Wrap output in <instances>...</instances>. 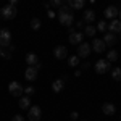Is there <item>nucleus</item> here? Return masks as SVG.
<instances>
[{"label":"nucleus","instance_id":"1","mask_svg":"<svg viewBox=\"0 0 121 121\" xmlns=\"http://www.w3.org/2000/svg\"><path fill=\"white\" fill-rule=\"evenodd\" d=\"M58 21H60L63 26H68V28H71V26H73L74 15H73V10L69 8L66 3L60 10H58Z\"/></svg>","mask_w":121,"mask_h":121},{"label":"nucleus","instance_id":"2","mask_svg":"<svg viewBox=\"0 0 121 121\" xmlns=\"http://www.w3.org/2000/svg\"><path fill=\"white\" fill-rule=\"evenodd\" d=\"M16 8L13 7V5H5V7H2L0 8V18L2 19H13L16 16Z\"/></svg>","mask_w":121,"mask_h":121},{"label":"nucleus","instance_id":"3","mask_svg":"<svg viewBox=\"0 0 121 121\" xmlns=\"http://www.w3.org/2000/svg\"><path fill=\"white\" fill-rule=\"evenodd\" d=\"M10 45H11V32H10V29L7 28L0 29V47L5 48V47H10Z\"/></svg>","mask_w":121,"mask_h":121},{"label":"nucleus","instance_id":"4","mask_svg":"<svg viewBox=\"0 0 121 121\" xmlns=\"http://www.w3.org/2000/svg\"><path fill=\"white\" fill-rule=\"evenodd\" d=\"M8 91H10V94H11L13 97H21L23 92H24L23 86H21L18 81H11V82L8 84Z\"/></svg>","mask_w":121,"mask_h":121},{"label":"nucleus","instance_id":"5","mask_svg":"<svg viewBox=\"0 0 121 121\" xmlns=\"http://www.w3.org/2000/svg\"><path fill=\"white\" fill-rule=\"evenodd\" d=\"M42 116V110L39 105H34V107H29V112H28V118L31 121H39Z\"/></svg>","mask_w":121,"mask_h":121},{"label":"nucleus","instance_id":"6","mask_svg":"<svg viewBox=\"0 0 121 121\" xmlns=\"http://www.w3.org/2000/svg\"><path fill=\"white\" fill-rule=\"evenodd\" d=\"M108 69H112V65H110V61H107V60H99V61L95 63V73H99V74L107 73Z\"/></svg>","mask_w":121,"mask_h":121},{"label":"nucleus","instance_id":"7","mask_svg":"<svg viewBox=\"0 0 121 121\" xmlns=\"http://www.w3.org/2000/svg\"><path fill=\"white\" fill-rule=\"evenodd\" d=\"M89 53H91V44H87V42L79 44V47H78V53H76V55L79 56V58H86V56H89Z\"/></svg>","mask_w":121,"mask_h":121},{"label":"nucleus","instance_id":"8","mask_svg":"<svg viewBox=\"0 0 121 121\" xmlns=\"http://www.w3.org/2000/svg\"><path fill=\"white\" fill-rule=\"evenodd\" d=\"M53 56H55L56 60H65L66 56H68V50H66L65 45H56L53 48Z\"/></svg>","mask_w":121,"mask_h":121},{"label":"nucleus","instance_id":"9","mask_svg":"<svg viewBox=\"0 0 121 121\" xmlns=\"http://www.w3.org/2000/svg\"><path fill=\"white\" fill-rule=\"evenodd\" d=\"M118 13H120V8H118V7H115V5L107 7V8H105V11H103L105 18H108V19H116Z\"/></svg>","mask_w":121,"mask_h":121},{"label":"nucleus","instance_id":"10","mask_svg":"<svg viewBox=\"0 0 121 121\" xmlns=\"http://www.w3.org/2000/svg\"><path fill=\"white\" fill-rule=\"evenodd\" d=\"M65 81H66V76H61L60 79H55V81L52 82V91H53L55 94L61 92L63 87H65Z\"/></svg>","mask_w":121,"mask_h":121},{"label":"nucleus","instance_id":"11","mask_svg":"<svg viewBox=\"0 0 121 121\" xmlns=\"http://www.w3.org/2000/svg\"><path fill=\"white\" fill-rule=\"evenodd\" d=\"M82 37L84 34L82 32H79V31H74V32H69V42L73 44V45H78V44H82Z\"/></svg>","mask_w":121,"mask_h":121},{"label":"nucleus","instance_id":"12","mask_svg":"<svg viewBox=\"0 0 121 121\" xmlns=\"http://www.w3.org/2000/svg\"><path fill=\"white\" fill-rule=\"evenodd\" d=\"M26 63H28L29 66H34L36 69H39V68H40V63H39V56L36 55V53H28V55H26Z\"/></svg>","mask_w":121,"mask_h":121},{"label":"nucleus","instance_id":"13","mask_svg":"<svg viewBox=\"0 0 121 121\" xmlns=\"http://www.w3.org/2000/svg\"><path fill=\"white\" fill-rule=\"evenodd\" d=\"M92 48H94V52H97V53H102V52H105L107 45H105V42H103L102 39H94Z\"/></svg>","mask_w":121,"mask_h":121},{"label":"nucleus","instance_id":"14","mask_svg":"<svg viewBox=\"0 0 121 121\" xmlns=\"http://www.w3.org/2000/svg\"><path fill=\"white\" fill-rule=\"evenodd\" d=\"M108 31L112 34H120L121 32V21L120 19H112V23L108 24Z\"/></svg>","mask_w":121,"mask_h":121},{"label":"nucleus","instance_id":"15","mask_svg":"<svg viewBox=\"0 0 121 121\" xmlns=\"http://www.w3.org/2000/svg\"><path fill=\"white\" fill-rule=\"evenodd\" d=\"M24 78H26L28 81H36V79H37V69H36L34 66H28L26 71H24Z\"/></svg>","mask_w":121,"mask_h":121},{"label":"nucleus","instance_id":"16","mask_svg":"<svg viewBox=\"0 0 121 121\" xmlns=\"http://www.w3.org/2000/svg\"><path fill=\"white\" fill-rule=\"evenodd\" d=\"M103 42H105V45L107 47H113L115 45V42H116V34H112V32H107L102 39Z\"/></svg>","mask_w":121,"mask_h":121},{"label":"nucleus","instance_id":"17","mask_svg":"<svg viewBox=\"0 0 121 121\" xmlns=\"http://www.w3.org/2000/svg\"><path fill=\"white\" fill-rule=\"evenodd\" d=\"M102 112L105 113V115H108V116H112V115L116 113V108H115V105H113V103L107 102V103H103V105H102Z\"/></svg>","mask_w":121,"mask_h":121},{"label":"nucleus","instance_id":"18","mask_svg":"<svg viewBox=\"0 0 121 121\" xmlns=\"http://www.w3.org/2000/svg\"><path fill=\"white\" fill-rule=\"evenodd\" d=\"M84 3H86L84 0H68V2H66V5H68L71 10L73 8L74 10H81L84 7Z\"/></svg>","mask_w":121,"mask_h":121},{"label":"nucleus","instance_id":"19","mask_svg":"<svg viewBox=\"0 0 121 121\" xmlns=\"http://www.w3.org/2000/svg\"><path fill=\"white\" fill-rule=\"evenodd\" d=\"M94 19H95V11L94 10H86L84 11V21H87L89 24H92Z\"/></svg>","mask_w":121,"mask_h":121},{"label":"nucleus","instance_id":"20","mask_svg":"<svg viewBox=\"0 0 121 121\" xmlns=\"http://www.w3.org/2000/svg\"><path fill=\"white\" fill-rule=\"evenodd\" d=\"M29 107H31V99H29L28 95H26V97H21V99H19V108H21V110H26Z\"/></svg>","mask_w":121,"mask_h":121},{"label":"nucleus","instance_id":"21","mask_svg":"<svg viewBox=\"0 0 121 121\" xmlns=\"http://www.w3.org/2000/svg\"><path fill=\"white\" fill-rule=\"evenodd\" d=\"M84 32H86V36H89V37H94V36H95V32H97V28H95V26H92V24H87Z\"/></svg>","mask_w":121,"mask_h":121},{"label":"nucleus","instance_id":"22","mask_svg":"<svg viewBox=\"0 0 121 121\" xmlns=\"http://www.w3.org/2000/svg\"><path fill=\"white\" fill-rule=\"evenodd\" d=\"M118 60V52L116 50H110V52H107V61H116Z\"/></svg>","mask_w":121,"mask_h":121},{"label":"nucleus","instance_id":"23","mask_svg":"<svg viewBox=\"0 0 121 121\" xmlns=\"http://www.w3.org/2000/svg\"><path fill=\"white\" fill-rule=\"evenodd\" d=\"M40 26H42V23H40V19H39V18H32V19H31V28L34 29V31H39Z\"/></svg>","mask_w":121,"mask_h":121},{"label":"nucleus","instance_id":"24","mask_svg":"<svg viewBox=\"0 0 121 121\" xmlns=\"http://www.w3.org/2000/svg\"><path fill=\"white\" fill-rule=\"evenodd\" d=\"M112 78L115 81H121V68H113L112 69Z\"/></svg>","mask_w":121,"mask_h":121},{"label":"nucleus","instance_id":"25","mask_svg":"<svg viewBox=\"0 0 121 121\" xmlns=\"http://www.w3.org/2000/svg\"><path fill=\"white\" fill-rule=\"evenodd\" d=\"M0 56L5 58V60H10V58H11V52L7 50V48H2V47H0Z\"/></svg>","mask_w":121,"mask_h":121},{"label":"nucleus","instance_id":"26","mask_svg":"<svg viewBox=\"0 0 121 121\" xmlns=\"http://www.w3.org/2000/svg\"><path fill=\"white\" fill-rule=\"evenodd\" d=\"M68 63H69V66H78L79 65V56L78 55H73L68 58Z\"/></svg>","mask_w":121,"mask_h":121},{"label":"nucleus","instance_id":"27","mask_svg":"<svg viewBox=\"0 0 121 121\" xmlns=\"http://www.w3.org/2000/svg\"><path fill=\"white\" fill-rule=\"evenodd\" d=\"M107 29H108V24H107L103 19H102V21H99V24H97V31H102V32H105Z\"/></svg>","mask_w":121,"mask_h":121},{"label":"nucleus","instance_id":"28","mask_svg":"<svg viewBox=\"0 0 121 121\" xmlns=\"http://www.w3.org/2000/svg\"><path fill=\"white\" fill-rule=\"evenodd\" d=\"M50 5H52V7H56V8H61V7L65 5V2H63V0H52Z\"/></svg>","mask_w":121,"mask_h":121},{"label":"nucleus","instance_id":"29","mask_svg":"<svg viewBox=\"0 0 121 121\" xmlns=\"http://www.w3.org/2000/svg\"><path fill=\"white\" fill-rule=\"evenodd\" d=\"M24 92H26V95H32V94L36 92V89H34V87H32V86H29V87H26V89H24Z\"/></svg>","mask_w":121,"mask_h":121},{"label":"nucleus","instance_id":"30","mask_svg":"<svg viewBox=\"0 0 121 121\" xmlns=\"http://www.w3.org/2000/svg\"><path fill=\"white\" fill-rule=\"evenodd\" d=\"M11 121H24V116H21V115H15V116L11 118Z\"/></svg>","mask_w":121,"mask_h":121},{"label":"nucleus","instance_id":"31","mask_svg":"<svg viewBox=\"0 0 121 121\" xmlns=\"http://www.w3.org/2000/svg\"><path fill=\"white\" fill-rule=\"evenodd\" d=\"M78 116H79V115H78V112H71V115H69V118H71L73 121L78 120Z\"/></svg>","mask_w":121,"mask_h":121},{"label":"nucleus","instance_id":"32","mask_svg":"<svg viewBox=\"0 0 121 121\" xmlns=\"http://www.w3.org/2000/svg\"><path fill=\"white\" fill-rule=\"evenodd\" d=\"M47 16H48V18H53V16H55V11H53V10H48V11H47Z\"/></svg>","mask_w":121,"mask_h":121},{"label":"nucleus","instance_id":"33","mask_svg":"<svg viewBox=\"0 0 121 121\" xmlns=\"http://www.w3.org/2000/svg\"><path fill=\"white\" fill-rule=\"evenodd\" d=\"M81 66H82V69H87V68H89V63H82Z\"/></svg>","mask_w":121,"mask_h":121},{"label":"nucleus","instance_id":"34","mask_svg":"<svg viewBox=\"0 0 121 121\" xmlns=\"http://www.w3.org/2000/svg\"><path fill=\"white\" fill-rule=\"evenodd\" d=\"M74 76H76V78H79V76H81V71H79V69H76V73H74Z\"/></svg>","mask_w":121,"mask_h":121},{"label":"nucleus","instance_id":"35","mask_svg":"<svg viewBox=\"0 0 121 121\" xmlns=\"http://www.w3.org/2000/svg\"><path fill=\"white\" fill-rule=\"evenodd\" d=\"M118 16H120V21H121V10H120V13H118Z\"/></svg>","mask_w":121,"mask_h":121},{"label":"nucleus","instance_id":"36","mask_svg":"<svg viewBox=\"0 0 121 121\" xmlns=\"http://www.w3.org/2000/svg\"><path fill=\"white\" fill-rule=\"evenodd\" d=\"M120 34H121V32H120Z\"/></svg>","mask_w":121,"mask_h":121}]
</instances>
